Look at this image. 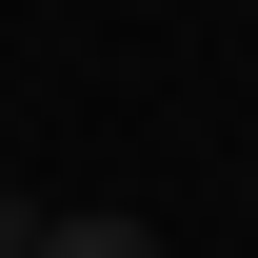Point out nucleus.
<instances>
[{
  "mask_svg": "<svg viewBox=\"0 0 258 258\" xmlns=\"http://www.w3.org/2000/svg\"><path fill=\"white\" fill-rule=\"evenodd\" d=\"M0 258H159V219H99V199H0Z\"/></svg>",
  "mask_w": 258,
  "mask_h": 258,
  "instance_id": "nucleus-1",
  "label": "nucleus"
}]
</instances>
